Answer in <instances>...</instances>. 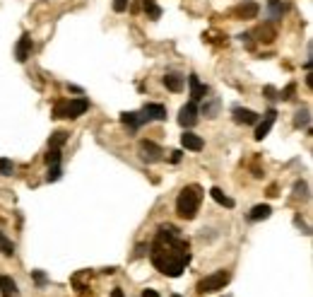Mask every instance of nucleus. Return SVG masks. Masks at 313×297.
Masks as SVG:
<instances>
[{"mask_svg": "<svg viewBox=\"0 0 313 297\" xmlns=\"http://www.w3.org/2000/svg\"><path fill=\"white\" fill-rule=\"evenodd\" d=\"M0 254H5V256H12V254H15V244H12L3 232H0Z\"/></svg>", "mask_w": 313, "mask_h": 297, "instance_id": "nucleus-23", "label": "nucleus"}, {"mask_svg": "<svg viewBox=\"0 0 313 297\" xmlns=\"http://www.w3.org/2000/svg\"><path fill=\"white\" fill-rule=\"evenodd\" d=\"M0 295H3V297H17V295H20L17 283L12 280L10 275H3V273H0Z\"/></svg>", "mask_w": 313, "mask_h": 297, "instance_id": "nucleus-15", "label": "nucleus"}, {"mask_svg": "<svg viewBox=\"0 0 313 297\" xmlns=\"http://www.w3.org/2000/svg\"><path fill=\"white\" fill-rule=\"evenodd\" d=\"M138 155H140L142 162L154 165V162H159V160H162L164 150L157 143H152V140H140V145H138Z\"/></svg>", "mask_w": 313, "mask_h": 297, "instance_id": "nucleus-5", "label": "nucleus"}, {"mask_svg": "<svg viewBox=\"0 0 313 297\" xmlns=\"http://www.w3.org/2000/svg\"><path fill=\"white\" fill-rule=\"evenodd\" d=\"M258 114L251 109H241V107H236L234 109V121L236 123H243V126H253V123H258Z\"/></svg>", "mask_w": 313, "mask_h": 297, "instance_id": "nucleus-12", "label": "nucleus"}, {"mask_svg": "<svg viewBox=\"0 0 313 297\" xmlns=\"http://www.w3.org/2000/svg\"><path fill=\"white\" fill-rule=\"evenodd\" d=\"M87 109H89V102H87L85 97L60 99V102H55L53 116L55 119H77V116H82Z\"/></svg>", "mask_w": 313, "mask_h": 297, "instance_id": "nucleus-3", "label": "nucleus"}, {"mask_svg": "<svg viewBox=\"0 0 313 297\" xmlns=\"http://www.w3.org/2000/svg\"><path fill=\"white\" fill-rule=\"evenodd\" d=\"M173 297H178V295H173Z\"/></svg>", "mask_w": 313, "mask_h": 297, "instance_id": "nucleus-34", "label": "nucleus"}, {"mask_svg": "<svg viewBox=\"0 0 313 297\" xmlns=\"http://www.w3.org/2000/svg\"><path fill=\"white\" fill-rule=\"evenodd\" d=\"M268 10H270L272 20H282V15L287 12V3H282V0H268Z\"/></svg>", "mask_w": 313, "mask_h": 297, "instance_id": "nucleus-19", "label": "nucleus"}, {"mask_svg": "<svg viewBox=\"0 0 313 297\" xmlns=\"http://www.w3.org/2000/svg\"><path fill=\"white\" fill-rule=\"evenodd\" d=\"M65 140H68V133L65 131H55L51 138H48V147H55V150H60L65 145Z\"/></svg>", "mask_w": 313, "mask_h": 297, "instance_id": "nucleus-21", "label": "nucleus"}, {"mask_svg": "<svg viewBox=\"0 0 313 297\" xmlns=\"http://www.w3.org/2000/svg\"><path fill=\"white\" fill-rule=\"evenodd\" d=\"M34 280H36L39 285H43V283H46V275H43L41 271H34Z\"/></svg>", "mask_w": 313, "mask_h": 297, "instance_id": "nucleus-30", "label": "nucleus"}, {"mask_svg": "<svg viewBox=\"0 0 313 297\" xmlns=\"http://www.w3.org/2000/svg\"><path fill=\"white\" fill-rule=\"evenodd\" d=\"M128 8V0H113V10L116 12H123Z\"/></svg>", "mask_w": 313, "mask_h": 297, "instance_id": "nucleus-29", "label": "nucleus"}, {"mask_svg": "<svg viewBox=\"0 0 313 297\" xmlns=\"http://www.w3.org/2000/svg\"><path fill=\"white\" fill-rule=\"evenodd\" d=\"M152 264L159 273L169 275V278H178L183 273V268L191 264V252H188V242L178 237L176 227H162L157 232V239L152 244Z\"/></svg>", "mask_w": 313, "mask_h": 297, "instance_id": "nucleus-1", "label": "nucleus"}, {"mask_svg": "<svg viewBox=\"0 0 313 297\" xmlns=\"http://www.w3.org/2000/svg\"><path fill=\"white\" fill-rule=\"evenodd\" d=\"M60 162V150H55V147H48V155H46V165H58Z\"/></svg>", "mask_w": 313, "mask_h": 297, "instance_id": "nucleus-24", "label": "nucleus"}, {"mask_svg": "<svg viewBox=\"0 0 313 297\" xmlns=\"http://www.w3.org/2000/svg\"><path fill=\"white\" fill-rule=\"evenodd\" d=\"M142 5H145V12H147L150 20H159V17H162V8H159L154 0H145Z\"/></svg>", "mask_w": 313, "mask_h": 297, "instance_id": "nucleus-20", "label": "nucleus"}, {"mask_svg": "<svg viewBox=\"0 0 313 297\" xmlns=\"http://www.w3.org/2000/svg\"><path fill=\"white\" fill-rule=\"evenodd\" d=\"M111 297H126V295H123L120 287H113V290H111Z\"/></svg>", "mask_w": 313, "mask_h": 297, "instance_id": "nucleus-33", "label": "nucleus"}, {"mask_svg": "<svg viewBox=\"0 0 313 297\" xmlns=\"http://www.w3.org/2000/svg\"><path fill=\"white\" fill-rule=\"evenodd\" d=\"M181 145H183L185 150H193V153H200L203 150V138L200 135H195V133H191V131H185L183 135H181Z\"/></svg>", "mask_w": 313, "mask_h": 297, "instance_id": "nucleus-13", "label": "nucleus"}, {"mask_svg": "<svg viewBox=\"0 0 313 297\" xmlns=\"http://www.w3.org/2000/svg\"><path fill=\"white\" fill-rule=\"evenodd\" d=\"M29 54H32V39H29V34H22L20 44H17V48H15V56H17L20 63H24V61L29 58Z\"/></svg>", "mask_w": 313, "mask_h": 297, "instance_id": "nucleus-14", "label": "nucleus"}, {"mask_svg": "<svg viewBox=\"0 0 313 297\" xmlns=\"http://www.w3.org/2000/svg\"><path fill=\"white\" fill-rule=\"evenodd\" d=\"M306 191H308V188H306L303 181H296V184H294V196H296V198H306V196H308Z\"/></svg>", "mask_w": 313, "mask_h": 297, "instance_id": "nucleus-27", "label": "nucleus"}, {"mask_svg": "<svg viewBox=\"0 0 313 297\" xmlns=\"http://www.w3.org/2000/svg\"><path fill=\"white\" fill-rule=\"evenodd\" d=\"M142 297H159V292H157V290H145Z\"/></svg>", "mask_w": 313, "mask_h": 297, "instance_id": "nucleus-32", "label": "nucleus"}, {"mask_svg": "<svg viewBox=\"0 0 313 297\" xmlns=\"http://www.w3.org/2000/svg\"><path fill=\"white\" fill-rule=\"evenodd\" d=\"M181 157H183L181 150H173V153H171V162H181Z\"/></svg>", "mask_w": 313, "mask_h": 297, "instance_id": "nucleus-31", "label": "nucleus"}, {"mask_svg": "<svg viewBox=\"0 0 313 297\" xmlns=\"http://www.w3.org/2000/svg\"><path fill=\"white\" fill-rule=\"evenodd\" d=\"M294 92H296V85L292 82V85H287V87L280 92V99H292V97H294Z\"/></svg>", "mask_w": 313, "mask_h": 297, "instance_id": "nucleus-28", "label": "nucleus"}, {"mask_svg": "<svg viewBox=\"0 0 313 297\" xmlns=\"http://www.w3.org/2000/svg\"><path fill=\"white\" fill-rule=\"evenodd\" d=\"M308 121H311V119H308V109H299L294 114V126H296V128H306Z\"/></svg>", "mask_w": 313, "mask_h": 297, "instance_id": "nucleus-22", "label": "nucleus"}, {"mask_svg": "<svg viewBox=\"0 0 313 297\" xmlns=\"http://www.w3.org/2000/svg\"><path fill=\"white\" fill-rule=\"evenodd\" d=\"M200 203H203V188L198 186V184H188L178 193V198H176V213H178V218L193 220L195 215H198Z\"/></svg>", "mask_w": 313, "mask_h": 297, "instance_id": "nucleus-2", "label": "nucleus"}, {"mask_svg": "<svg viewBox=\"0 0 313 297\" xmlns=\"http://www.w3.org/2000/svg\"><path fill=\"white\" fill-rule=\"evenodd\" d=\"M210 196L215 198V201H217V203H219V206H224V208H234V198H229L227 193L222 191V188L212 186V188H210Z\"/></svg>", "mask_w": 313, "mask_h": 297, "instance_id": "nucleus-18", "label": "nucleus"}, {"mask_svg": "<svg viewBox=\"0 0 313 297\" xmlns=\"http://www.w3.org/2000/svg\"><path fill=\"white\" fill-rule=\"evenodd\" d=\"M188 85H191V102H203V99H207V85H203L200 80H198V75H188Z\"/></svg>", "mask_w": 313, "mask_h": 297, "instance_id": "nucleus-9", "label": "nucleus"}, {"mask_svg": "<svg viewBox=\"0 0 313 297\" xmlns=\"http://www.w3.org/2000/svg\"><path fill=\"white\" fill-rule=\"evenodd\" d=\"M198 116H200V111L195 107V102H188V104L181 107V111H178V123H181L183 128H193L195 123H198Z\"/></svg>", "mask_w": 313, "mask_h": 297, "instance_id": "nucleus-6", "label": "nucleus"}, {"mask_svg": "<svg viewBox=\"0 0 313 297\" xmlns=\"http://www.w3.org/2000/svg\"><path fill=\"white\" fill-rule=\"evenodd\" d=\"M258 10L260 8L256 3H241L238 8H234V17H236V20H256Z\"/></svg>", "mask_w": 313, "mask_h": 297, "instance_id": "nucleus-10", "label": "nucleus"}, {"mask_svg": "<svg viewBox=\"0 0 313 297\" xmlns=\"http://www.w3.org/2000/svg\"><path fill=\"white\" fill-rule=\"evenodd\" d=\"M164 87L171 89V92H181L183 89V77L178 73H166L164 75Z\"/></svg>", "mask_w": 313, "mask_h": 297, "instance_id": "nucleus-16", "label": "nucleus"}, {"mask_svg": "<svg viewBox=\"0 0 313 297\" xmlns=\"http://www.w3.org/2000/svg\"><path fill=\"white\" fill-rule=\"evenodd\" d=\"M120 121H123V126H128V128H133V131H138L142 123H147L150 119H147L142 111H123V114H120Z\"/></svg>", "mask_w": 313, "mask_h": 297, "instance_id": "nucleus-8", "label": "nucleus"}, {"mask_svg": "<svg viewBox=\"0 0 313 297\" xmlns=\"http://www.w3.org/2000/svg\"><path fill=\"white\" fill-rule=\"evenodd\" d=\"M275 119H277V111H275V109L265 111L263 121H258V126H256V140H263V138L270 133V128L275 126Z\"/></svg>", "mask_w": 313, "mask_h": 297, "instance_id": "nucleus-7", "label": "nucleus"}, {"mask_svg": "<svg viewBox=\"0 0 313 297\" xmlns=\"http://www.w3.org/2000/svg\"><path fill=\"white\" fill-rule=\"evenodd\" d=\"M229 280H231V273H229L227 268H222V271H215V273L205 275L200 283H198V292L200 295H205V292H217V290H224V285H227Z\"/></svg>", "mask_w": 313, "mask_h": 297, "instance_id": "nucleus-4", "label": "nucleus"}, {"mask_svg": "<svg viewBox=\"0 0 313 297\" xmlns=\"http://www.w3.org/2000/svg\"><path fill=\"white\" fill-rule=\"evenodd\" d=\"M272 215V208L270 206H268V203H260V206H256V208L251 210L248 213V218L253 222H260V220H268V218H270Z\"/></svg>", "mask_w": 313, "mask_h": 297, "instance_id": "nucleus-17", "label": "nucleus"}, {"mask_svg": "<svg viewBox=\"0 0 313 297\" xmlns=\"http://www.w3.org/2000/svg\"><path fill=\"white\" fill-rule=\"evenodd\" d=\"M60 174H63V169H60L58 165H51L48 174H46V181H58V179H60Z\"/></svg>", "mask_w": 313, "mask_h": 297, "instance_id": "nucleus-25", "label": "nucleus"}, {"mask_svg": "<svg viewBox=\"0 0 313 297\" xmlns=\"http://www.w3.org/2000/svg\"><path fill=\"white\" fill-rule=\"evenodd\" d=\"M142 114L150 119V121H166V107L164 104H145Z\"/></svg>", "mask_w": 313, "mask_h": 297, "instance_id": "nucleus-11", "label": "nucleus"}, {"mask_svg": "<svg viewBox=\"0 0 313 297\" xmlns=\"http://www.w3.org/2000/svg\"><path fill=\"white\" fill-rule=\"evenodd\" d=\"M0 174H5V176L12 174V162L8 157H0Z\"/></svg>", "mask_w": 313, "mask_h": 297, "instance_id": "nucleus-26", "label": "nucleus"}]
</instances>
